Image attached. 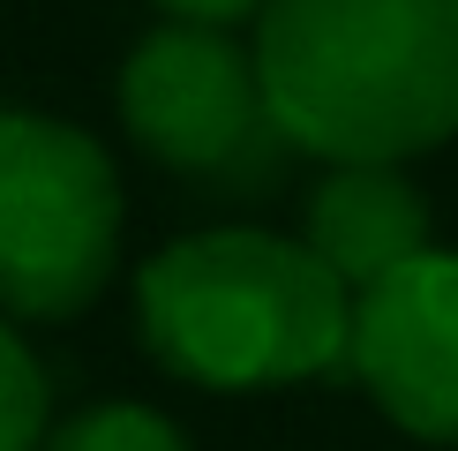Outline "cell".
Returning <instances> with one entry per match:
<instances>
[{
    "label": "cell",
    "mask_w": 458,
    "mask_h": 451,
    "mask_svg": "<svg viewBox=\"0 0 458 451\" xmlns=\"http://www.w3.org/2000/svg\"><path fill=\"white\" fill-rule=\"evenodd\" d=\"M346 369L384 421L458 451V249H421L353 294Z\"/></svg>",
    "instance_id": "cell-5"
},
{
    "label": "cell",
    "mask_w": 458,
    "mask_h": 451,
    "mask_svg": "<svg viewBox=\"0 0 458 451\" xmlns=\"http://www.w3.org/2000/svg\"><path fill=\"white\" fill-rule=\"evenodd\" d=\"M353 294L301 234L203 226L136 271V324L158 369L203 391H278L346 369Z\"/></svg>",
    "instance_id": "cell-2"
},
{
    "label": "cell",
    "mask_w": 458,
    "mask_h": 451,
    "mask_svg": "<svg viewBox=\"0 0 458 451\" xmlns=\"http://www.w3.org/2000/svg\"><path fill=\"white\" fill-rule=\"evenodd\" d=\"M121 128L150 166L233 188L278 181V158L293 150L271 128L256 53L218 23H174V15L121 61Z\"/></svg>",
    "instance_id": "cell-4"
},
{
    "label": "cell",
    "mask_w": 458,
    "mask_h": 451,
    "mask_svg": "<svg viewBox=\"0 0 458 451\" xmlns=\"http://www.w3.org/2000/svg\"><path fill=\"white\" fill-rule=\"evenodd\" d=\"M121 263V174L106 143L30 106H0V316L61 324Z\"/></svg>",
    "instance_id": "cell-3"
},
{
    "label": "cell",
    "mask_w": 458,
    "mask_h": 451,
    "mask_svg": "<svg viewBox=\"0 0 458 451\" xmlns=\"http://www.w3.org/2000/svg\"><path fill=\"white\" fill-rule=\"evenodd\" d=\"M46 451H188V437L165 413L136 406V399H98V406L75 413V421L53 429Z\"/></svg>",
    "instance_id": "cell-7"
},
{
    "label": "cell",
    "mask_w": 458,
    "mask_h": 451,
    "mask_svg": "<svg viewBox=\"0 0 458 451\" xmlns=\"http://www.w3.org/2000/svg\"><path fill=\"white\" fill-rule=\"evenodd\" d=\"M301 249L346 294H360L384 271L436 249V211L406 166L346 158V166H323L316 188L301 196Z\"/></svg>",
    "instance_id": "cell-6"
},
{
    "label": "cell",
    "mask_w": 458,
    "mask_h": 451,
    "mask_svg": "<svg viewBox=\"0 0 458 451\" xmlns=\"http://www.w3.org/2000/svg\"><path fill=\"white\" fill-rule=\"evenodd\" d=\"M248 53L301 158L406 166L458 136V0H263Z\"/></svg>",
    "instance_id": "cell-1"
},
{
    "label": "cell",
    "mask_w": 458,
    "mask_h": 451,
    "mask_svg": "<svg viewBox=\"0 0 458 451\" xmlns=\"http://www.w3.org/2000/svg\"><path fill=\"white\" fill-rule=\"evenodd\" d=\"M0 451H46V369L0 316Z\"/></svg>",
    "instance_id": "cell-8"
},
{
    "label": "cell",
    "mask_w": 458,
    "mask_h": 451,
    "mask_svg": "<svg viewBox=\"0 0 458 451\" xmlns=\"http://www.w3.org/2000/svg\"><path fill=\"white\" fill-rule=\"evenodd\" d=\"M174 23H218V30H233L248 23V15H263V0H158Z\"/></svg>",
    "instance_id": "cell-9"
}]
</instances>
